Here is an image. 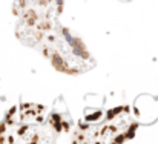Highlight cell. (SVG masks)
I'll use <instances>...</instances> for the list:
<instances>
[]
</instances>
